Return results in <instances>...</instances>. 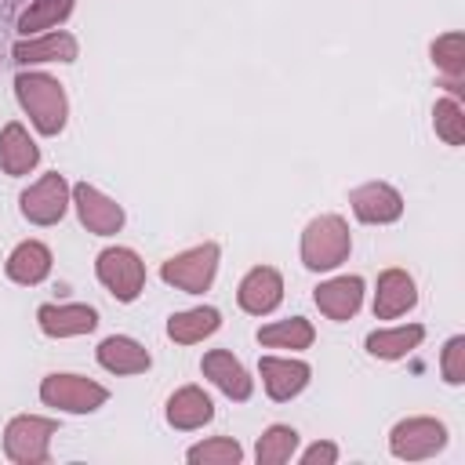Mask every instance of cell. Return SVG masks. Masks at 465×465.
Segmentation results:
<instances>
[{
	"mask_svg": "<svg viewBox=\"0 0 465 465\" xmlns=\"http://www.w3.org/2000/svg\"><path fill=\"white\" fill-rule=\"evenodd\" d=\"M69 207H73V185H69L65 174H58V171L40 174V178H36L33 185H25L22 196H18L22 218H25L29 225H40V229L58 225Z\"/></svg>",
	"mask_w": 465,
	"mask_h": 465,
	"instance_id": "ba28073f",
	"label": "cell"
},
{
	"mask_svg": "<svg viewBox=\"0 0 465 465\" xmlns=\"http://www.w3.org/2000/svg\"><path fill=\"white\" fill-rule=\"evenodd\" d=\"M58 432L54 418L44 414H15L4 425V454L15 465H47L51 461V440Z\"/></svg>",
	"mask_w": 465,
	"mask_h": 465,
	"instance_id": "8992f818",
	"label": "cell"
},
{
	"mask_svg": "<svg viewBox=\"0 0 465 465\" xmlns=\"http://www.w3.org/2000/svg\"><path fill=\"white\" fill-rule=\"evenodd\" d=\"M200 371H203V378H207L222 396L236 400V403L251 400V392H254V378L247 374V367H243L229 349H211V352H203Z\"/></svg>",
	"mask_w": 465,
	"mask_h": 465,
	"instance_id": "e0dca14e",
	"label": "cell"
},
{
	"mask_svg": "<svg viewBox=\"0 0 465 465\" xmlns=\"http://www.w3.org/2000/svg\"><path fill=\"white\" fill-rule=\"evenodd\" d=\"M338 458H341V450H338L334 440H316V443H309V447L298 454L302 465H334Z\"/></svg>",
	"mask_w": 465,
	"mask_h": 465,
	"instance_id": "4dcf8cb0",
	"label": "cell"
},
{
	"mask_svg": "<svg viewBox=\"0 0 465 465\" xmlns=\"http://www.w3.org/2000/svg\"><path fill=\"white\" fill-rule=\"evenodd\" d=\"M163 418L178 432H196V429H203L214 418V403H211V396L200 385H182V389H174L167 396Z\"/></svg>",
	"mask_w": 465,
	"mask_h": 465,
	"instance_id": "ffe728a7",
	"label": "cell"
},
{
	"mask_svg": "<svg viewBox=\"0 0 465 465\" xmlns=\"http://www.w3.org/2000/svg\"><path fill=\"white\" fill-rule=\"evenodd\" d=\"M15 98H18L22 113L29 116V124L44 138H54V134L65 131L69 98H65V87L51 73H44V69H22L15 76Z\"/></svg>",
	"mask_w": 465,
	"mask_h": 465,
	"instance_id": "6da1fadb",
	"label": "cell"
},
{
	"mask_svg": "<svg viewBox=\"0 0 465 465\" xmlns=\"http://www.w3.org/2000/svg\"><path fill=\"white\" fill-rule=\"evenodd\" d=\"M440 374L447 385H465V334H450L440 352Z\"/></svg>",
	"mask_w": 465,
	"mask_h": 465,
	"instance_id": "f546056e",
	"label": "cell"
},
{
	"mask_svg": "<svg viewBox=\"0 0 465 465\" xmlns=\"http://www.w3.org/2000/svg\"><path fill=\"white\" fill-rule=\"evenodd\" d=\"M76 0H33L22 15H18V33L22 36H36L47 29H58L69 15H73Z\"/></svg>",
	"mask_w": 465,
	"mask_h": 465,
	"instance_id": "4316f807",
	"label": "cell"
},
{
	"mask_svg": "<svg viewBox=\"0 0 465 465\" xmlns=\"http://www.w3.org/2000/svg\"><path fill=\"white\" fill-rule=\"evenodd\" d=\"M349 207L363 225H392L403 218V196L389 182H363L349 189Z\"/></svg>",
	"mask_w": 465,
	"mask_h": 465,
	"instance_id": "8fae6325",
	"label": "cell"
},
{
	"mask_svg": "<svg viewBox=\"0 0 465 465\" xmlns=\"http://www.w3.org/2000/svg\"><path fill=\"white\" fill-rule=\"evenodd\" d=\"M11 58L18 65H47V62L69 65V62L80 58V44L65 29H47V33H36V36H22L11 47Z\"/></svg>",
	"mask_w": 465,
	"mask_h": 465,
	"instance_id": "5bb4252c",
	"label": "cell"
},
{
	"mask_svg": "<svg viewBox=\"0 0 465 465\" xmlns=\"http://www.w3.org/2000/svg\"><path fill=\"white\" fill-rule=\"evenodd\" d=\"M432 131L436 138H443L447 145H465V109L461 102L450 94V98H436L432 105Z\"/></svg>",
	"mask_w": 465,
	"mask_h": 465,
	"instance_id": "f1b7e54d",
	"label": "cell"
},
{
	"mask_svg": "<svg viewBox=\"0 0 465 465\" xmlns=\"http://www.w3.org/2000/svg\"><path fill=\"white\" fill-rule=\"evenodd\" d=\"M429 58L432 65L443 73L447 87L454 91V98L461 94V76H465V36L458 29L450 33H440L432 44H429Z\"/></svg>",
	"mask_w": 465,
	"mask_h": 465,
	"instance_id": "cb8c5ba5",
	"label": "cell"
},
{
	"mask_svg": "<svg viewBox=\"0 0 465 465\" xmlns=\"http://www.w3.org/2000/svg\"><path fill=\"white\" fill-rule=\"evenodd\" d=\"M40 403L62 414H94L98 407L109 403V389L87 374L54 371L40 381Z\"/></svg>",
	"mask_w": 465,
	"mask_h": 465,
	"instance_id": "3957f363",
	"label": "cell"
},
{
	"mask_svg": "<svg viewBox=\"0 0 465 465\" xmlns=\"http://www.w3.org/2000/svg\"><path fill=\"white\" fill-rule=\"evenodd\" d=\"M36 163H40V145L29 134V127L18 124V120L4 124V131H0V167H4V174L22 178V174L36 171Z\"/></svg>",
	"mask_w": 465,
	"mask_h": 465,
	"instance_id": "44dd1931",
	"label": "cell"
},
{
	"mask_svg": "<svg viewBox=\"0 0 465 465\" xmlns=\"http://www.w3.org/2000/svg\"><path fill=\"white\" fill-rule=\"evenodd\" d=\"M418 305V283L407 269H385L378 272V283H374V320H400L407 316L411 309Z\"/></svg>",
	"mask_w": 465,
	"mask_h": 465,
	"instance_id": "9a60e30c",
	"label": "cell"
},
{
	"mask_svg": "<svg viewBox=\"0 0 465 465\" xmlns=\"http://www.w3.org/2000/svg\"><path fill=\"white\" fill-rule=\"evenodd\" d=\"M294 454H298V429L294 425H283V421L269 425L258 436V443H254V461L258 465H283Z\"/></svg>",
	"mask_w": 465,
	"mask_h": 465,
	"instance_id": "484cf974",
	"label": "cell"
},
{
	"mask_svg": "<svg viewBox=\"0 0 465 465\" xmlns=\"http://www.w3.org/2000/svg\"><path fill=\"white\" fill-rule=\"evenodd\" d=\"M298 254H302V265L309 272H331V269H338L352 254L349 222L341 214H316V218H309L305 229H302Z\"/></svg>",
	"mask_w": 465,
	"mask_h": 465,
	"instance_id": "7a4b0ae2",
	"label": "cell"
},
{
	"mask_svg": "<svg viewBox=\"0 0 465 465\" xmlns=\"http://www.w3.org/2000/svg\"><path fill=\"white\" fill-rule=\"evenodd\" d=\"M51 265H54V254L44 240H22V243L11 247L7 262H4V272L18 287H36L51 276Z\"/></svg>",
	"mask_w": 465,
	"mask_h": 465,
	"instance_id": "ac0fdd59",
	"label": "cell"
},
{
	"mask_svg": "<svg viewBox=\"0 0 465 465\" xmlns=\"http://www.w3.org/2000/svg\"><path fill=\"white\" fill-rule=\"evenodd\" d=\"M447 440H450V432L440 418L411 414L389 429V454L400 461H429L447 447Z\"/></svg>",
	"mask_w": 465,
	"mask_h": 465,
	"instance_id": "52a82bcc",
	"label": "cell"
},
{
	"mask_svg": "<svg viewBox=\"0 0 465 465\" xmlns=\"http://www.w3.org/2000/svg\"><path fill=\"white\" fill-rule=\"evenodd\" d=\"M185 461L189 465H240L243 461V447L232 436H211V440L193 443L185 450Z\"/></svg>",
	"mask_w": 465,
	"mask_h": 465,
	"instance_id": "83f0119b",
	"label": "cell"
},
{
	"mask_svg": "<svg viewBox=\"0 0 465 465\" xmlns=\"http://www.w3.org/2000/svg\"><path fill=\"white\" fill-rule=\"evenodd\" d=\"M258 374H262V389L272 403H287V400L302 396L305 385L312 381V367L298 356H262Z\"/></svg>",
	"mask_w": 465,
	"mask_h": 465,
	"instance_id": "30bf717a",
	"label": "cell"
},
{
	"mask_svg": "<svg viewBox=\"0 0 465 465\" xmlns=\"http://www.w3.org/2000/svg\"><path fill=\"white\" fill-rule=\"evenodd\" d=\"M94 360L109 374H145L153 367L149 349L138 338H131V334H109V338H102L98 349H94Z\"/></svg>",
	"mask_w": 465,
	"mask_h": 465,
	"instance_id": "d6986e66",
	"label": "cell"
},
{
	"mask_svg": "<svg viewBox=\"0 0 465 465\" xmlns=\"http://www.w3.org/2000/svg\"><path fill=\"white\" fill-rule=\"evenodd\" d=\"M421 341H425V327L421 323H400V327H378V331H371L363 345H367V352L374 360H403Z\"/></svg>",
	"mask_w": 465,
	"mask_h": 465,
	"instance_id": "603a6c76",
	"label": "cell"
},
{
	"mask_svg": "<svg viewBox=\"0 0 465 465\" xmlns=\"http://www.w3.org/2000/svg\"><path fill=\"white\" fill-rule=\"evenodd\" d=\"M312 341H316V327L305 316H287V320H272V323H262L258 327V345H265V349L302 352Z\"/></svg>",
	"mask_w": 465,
	"mask_h": 465,
	"instance_id": "d4e9b609",
	"label": "cell"
},
{
	"mask_svg": "<svg viewBox=\"0 0 465 465\" xmlns=\"http://www.w3.org/2000/svg\"><path fill=\"white\" fill-rule=\"evenodd\" d=\"M36 327L47 338H80L98 327V309L87 302H44L36 309Z\"/></svg>",
	"mask_w": 465,
	"mask_h": 465,
	"instance_id": "7c38bea8",
	"label": "cell"
},
{
	"mask_svg": "<svg viewBox=\"0 0 465 465\" xmlns=\"http://www.w3.org/2000/svg\"><path fill=\"white\" fill-rule=\"evenodd\" d=\"M218 262H222V247L214 240H203L196 247H185L178 254H171L163 265H160V280L174 291H185V294H203L214 276H218Z\"/></svg>",
	"mask_w": 465,
	"mask_h": 465,
	"instance_id": "277c9868",
	"label": "cell"
},
{
	"mask_svg": "<svg viewBox=\"0 0 465 465\" xmlns=\"http://www.w3.org/2000/svg\"><path fill=\"white\" fill-rule=\"evenodd\" d=\"M363 291H367V283H363V276H331V280H323L316 291H312V302H316V309L327 316V320H334V323H345V320H352L360 309H363Z\"/></svg>",
	"mask_w": 465,
	"mask_h": 465,
	"instance_id": "2e32d148",
	"label": "cell"
},
{
	"mask_svg": "<svg viewBox=\"0 0 465 465\" xmlns=\"http://www.w3.org/2000/svg\"><path fill=\"white\" fill-rule=\"evenodd\" d=\"M73 207H76L80 225L87 232H94V236H116L124 229V222H127L124 207L113 196H105L98 185H91V182H76L73 185Z\"/></svg>",
	"mask_w": 465,
	"mask_h": 465,
	"instance_id": "9c48e42d",
	"label": "cell"
},
{
	"mask_svg": "<svg viewBox=\"0 0 465 465\" xmlns=\"http://www.w3.org/2000/svg\"><path fill=\"white\" fill-rule=\"evenodd\" d=\"M280 302H283V276L272 265H254L236 283V305L247 316H269L280 309Z\"/></svg>",
	"mask_w": 465,
	"mask_h": 465,
	"instance_id": "4fadbf2b",
	"label": "cell"
},
{
	"mask_svg": "<svg viewBox=\"0 0 465 465\" xmlns=\"http://www.w3.org/2000/svg\"><path fill=\"white\" fill-rule=\"evenodd\" d=\"M218 327H222V312L214 305H193L167 316V338L174 345H200L203 338L218 334Z\"/></svg>",
	"mask_w": 465,
	"mask_h": 465,
	"instance_id": "7402d4cb",
	"label": "cell"
},
{
	"mask_svg": "<svg viewBox=\"0 0 465 465\" xmlns=\"http://www.w3.org/2000/svg\"><path fill=\"white\" fill-rule=\"evenodd\" d=\"M94 276L124 305L138 302L142 291H145V262L134 247H120V243L102 247L98 258H94Z\"/></svg>",
	"mask_w": 465,
	"mask_h": 465,
	"instance_id": "5b68a950",
	"label": "cell"
}]
</instances>
